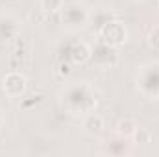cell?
I'll return each instance as SVG.
<instances>
[{
  "label": "cell",
  "mask_w": 159,
  "mask_h": 157,
  "mask_svg": "<svg viewBox=\"0 0 159 157\" xmlns=\"http://www.w3.org/2000/svg\"><path fill=\"white\" fill-rule=\"evenodd\" d=\"M61 107L74 117H85L93 113L98 105V91L85 79L65 81L59 91Z\"/></svg>",
  "instance_id": "6da1fadb"
},
{
  "label": "cell",
  "mask_w": 159,
  "mask_h": 157,
  "mask_svg": "<svg viewBox=\"0 0 159 157\" xmlns=\"http://www.w3.org/2000/svg\"><path fill=\"white\" fill-rule=\"evenodd\" d=\"M135 87L144 98L159 100V59L146 61L139 67L135 74Z\"/></svg>",
  "instance_id": "7a4b0ae2"
},
{
  "label": "cell",
  "mask_w": 159,
  "mask_h": 157,
  "mask_svg": "<svg viewBox=\"0 0 159 157\" xmlns=\"http://www.w3.org/2000/svg\"><path fill=\"white\" fill-rule=\"evenodd\" d=\"M89 17H91V9L83 4V2H69L63 6L61 9V22L63 28L70 34L81 32L89 26Z\"/></svg>",
  "instance_id": "3957f363"
},
{
  "label": "cell",
  "mask_w": 159,
  "mask_h": 157,
  "mask_svg": "<svg viewBox=\"0 0 159 157\" xmlns=\"http://www.w3.org/2000/svg\"><path fill=\"white\" fill-rule=\"evenodd\" d=\"M96 37H98V41H102V43H106L113 48H119L128 41V28L119 19H113L96 34Z\"/></svg>",
  "instance_id": "277c9868"
},
{
  "label": "cell",
  "mask_w": 159,
  "mask_h": 157,
  "mask_svg": "<svg viewBox=\"0 0 159 157\" xmlns=\"http://www.w3.org/2000/svg\"><path fill=\"white\" fill-rule=\"evenodd\" d=\"M61 54H65L61 59L70 61L72 65H83V63L91 61V46L85 41H80V39L65 43V50Z\"/></svg>",
  "instance_id": "5b68a950"
},
{
  "label": "cell",
  "mask_w": 159,
  "mask_h": 157,
  "mask_svg": "<svg viewBox=\"0 0 159 157\" xmlns=\"http://www.w3.org/2000/svg\"><path fill=\"white\" fill-rule=\"evenodd\" d=\"M26 89H28V79L20 72H15V70L7 72L2 79V91L6 92L7 98H20L24 96Z\"/></svg>",
  "instance_id": "8992f818"
},
{
  "label": "cell",
  "mask_w": 159,
  "mask_h": 157,
  "mask_svg": "<svg viewBox=\"0 0 159 157\" xmlns=\"http://www.w3.org/2000/svg\"><path fill=\"white\" fill-rule=\"evenodd\" d=\"M91 61L100 69H109L117 63V52L113 46L98 41V44L94 48L91 46Z\"/></svg>",
  "instance_id": "52a82bcc"
},
{
  "label": "cell",
  "mask_w": 159,
  "mask_h": 157,
  "mask_svg": "<svg viewBox=\"0 0 159 157\" xmlns=\"http://www.w3.org/2000/svg\"><path fill=\"white\" fill-rule=\"evenodd\" d=\"M81 126H83V131L85 133H89L91 137H100L104 131H106V122H104V118L100 117L98 113H89V115H85V117H81Z\"/></svg>",
  "instance_id": "ba28073f"
},
{
  "label": "cell",
  "mask_w": 159,
  "mask_h": 157,
  "mask_svg": "<svg viewBox=\"0 0 159 157\" xmlns=\"http://www.w3.org/2000/svg\"><path fill=\"white\" fill-rule=\"evenodd\" d=\"M113 19H117V15H115V11L111 9V7H98V9H91V17H89V24H93V28H94V34H98L109 20H113Z\"/></svg>",
  "instance_id": "9c48e42d"
},
{
  "label": "cell",
  "mask_w": 159,
  "mask_h": 157,
  "mask_svg": "<svg viewBox=\"0 0 159 157\" xmlns=\"http://www.w3.org/2000/svg\"><path fill=\"white\" fill-rule=\"evenodd\" d=\"M20 32V24L11 15H0V41H9L17 37Z\"/></svg>",
  "instance_id": "30bf717a"
},
{
  "label": "cell",
  "mask_w": 159,
  "mask_h": 157,
  "mask_svg": "<svg viewBox=\"0 0 159 157\" xmlns=\"http://www.w3.org/2000/svg\"><path fill=\"white\" fill-rule=\"evenodd\" d=\"M139 129H141L139 124L135 120H131V118H124V120H120L117 124V133L126 137V139H133L139 133Z\"/></svg>",
  "instance_id": "8fae6325"
},
{
  "label": "cell",
  "mask_w": 159,
  "mask_h": 157,
  "mask_svg": "<svg viewBox=\"0 0 159 157\" xmlns=\"http://www.w3.org/2000/svg\"><path fill=\"white\" fill-rule=\"evenodd\" d=\"M39 6L44 13H57L63 9L65 0H39Z\"/></svg>",
  "instance_id": "7c38bea8"
},
{
  "label": "cell",
  "mask_w": 159,
  "mask_h": 157,
  "mask_svg": "<svg viewBox=\"0 0 159 157\" xmlns=\"http://www.w3.org/2000/svg\"><path fill=\"white\" fill-rule=\"evenodd\" d=\"M148 44H150V48L159 50V26L150 30V34H148Z\"/></svg>",
  "instance_id": "4fadbf2b"
},
{
  "label": "cell",
  "mask_w": 159,
  "mask_h": 157,
  "mask_svg": "<svg viewBox=\"0 0 159 157\" xmlns=\"http://www.w3.org/2000/svg\"><path fill=\"white\" fill-rule=\"evenodd\" d=\"M2 124H4V115H2V111H0V128H2Z\"/></svg>",
  "instance_id": "5bb4252c"
},
{
  "label": "cell",
  "mask_w": 159,
  "mask_h": 157,
  "mask_svg": "<svg viewBox=\"0 0 159 157\" xmlns=\"http://www.w3.org/2000/svg\"><path fill=\"white\" fill-rule=\"evenodd\" d=\"M133 2H139V0H133Z\"/></svg>",
  "instance_id": "9a60e30c"
}]
</instances>
